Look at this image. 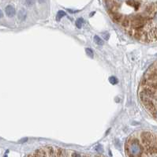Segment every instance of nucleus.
Segmentation results:
<instances>
[{"label":"nucleus","mask_w":157,"mask_h":157,"mask_svg":"<svg viewBox=\"0 0 157 157\" xmlns=\"http://www.w3.org/2000/svg\"><path fill=\"white\" fill-rule=\"evenodd\" d=\"M94 14H95V12H92V13L90 14V17H92V15H94Z\"/></svg>","instance_id":"nucleus-13"},{"label":"nucleus","mask_w":157,"mask_h":157,"mask_svg":"<svg viewBox=\"0 0 157 157\" xmlns=\"http://www.w3.org/2000/svg\"><path fill=\"white\" fill-rule=\"evenodd\" d=\"M85 52L86 54L88 55V56H89V57L91 58H93V51H92V50L91 49V48H85Z\"/></svg>","instance_id":"nucleus-8"},{"label":"nucleus","mask_w":157,"mask_h":157,"mask_svg":"<svg viewBox=\"0 0 157 157\" xmlns=\"http://www.w3.org/2000/svg\"><path fill=\"white\" fill-rule=\"evenodd\" d=\"M4 157H7V156H6H6H4Z\"/></svg>","instance_id":"nucleus-14"},{"label":"nucleus","mask_w":157,"mask_h":157,"mask_svg":"<svg viewBox=\"0 0 157 157\" xmlns=\"http://www.w3.org/2000/svg\"><path fill=\"white\" fill-rule=\"evenodd\" d=\"M26 17V12L24 9H21L18 11V18L20 21H24Z\"/></svg>","instance_id":"nucleus-3"},{"label":"nucleus","mask_w":157,"mask_h":157,"mask_svg":"<svg viewBox=\"0 0 157 157\" xmlns=\"http://www.w3.org/2000/svg\"><path fill=\"white\" fill-rule=\"evenodd\" d=\"M83 24H84L83 18H79L77 21H76V26H77V28H78V29H81Z\"/></svg>","instance_id":"nucleus-5"},{"label":"nucleus","mask_w":157,"mask_h":157,"mask_svg":"<svg viewBox=\"0 0 157 157\" xmlns=\"http://www.w3.org/2000/svg\"><path fill=\"white\" fill-rule=\"evenodd\" d=\"M125 148L130 157H140L142 154V147L140 144L139 140L134 137H131L127 140Z\"/></svg>","instance_id":"nucleus-1"},{"label":"nucleus","mask_w":157,"mask_h":157,"mask_svg":"<svg viewBox=\"0 0 157 157\" xmlns=\"http://www.w3.org/2000/svg\"><path fill=\"white\" fill-rule=\"evenodd\" d=\"M5 13L9 18H13L16 14V10L13 6L8 5L5 8Z\"/></svg>","instance_id":"nucleus-2"},{"label":"nucleus","mask_w":157,"mask_h":157,"mask_svg":"<svg viewBox=\"0 0 157 157\" xmlns=\"http://www.w3.org/2000/svg\"><path fill=\"white\" fill-rule=\"evenodd\" d=\"M25 4H27V6H30L31 5H33V4H34V3H35V2H34V1H25Z\"/></svg>","instance_id":"nucleus-11"},{"label":"nucleus","mask_w":157,"mask_h":157,"mask_svg":"<svg viewBox=\"0 0 157 157\" xmlns=\"http://www.w3.org/2000/svg\"><path fill=\"white\" fill-rule=\"evenodd\" d=\"M109 81H110V83L111 84H118V80L115 77H114V76H112V77L109 78Z\"/></svg>","instance_id":"nucleus-7"},{"label":"nucleus","mask_w":157,"mask_h":157,"mask_svg":"<svg viewBox=\"0 0 157 157\" xmlns=\"http://www.w3.org/2000/svg\"><path fill=\"white\" fill-rule=\"evenodd\" d=\"M94 42L97 44V45H103V39L100 38L98 36H95L94 37Z\"/></svg>","instance_id":"nucleus-6"},{"label":"nucleus","mask_w":157,"mask_h":157,"mask_svg":"<svg viewBox=\"0 0 157 157\" xmlns=\"http://www.w3.org/2000/svg\"><path fill=\"white\" fill-rule=\"evenodd\" d=\"M153 116H154V117L157 119V110L156 111V112H155V113L153 114Z\"/></svg>","instance_id":"nucleus-12"},{"label":"nucleus","mask_w":157,"mask_h":157,"mask_svg":"<svg viewBox=\"0 0 157 157\" xmlns=\"http://www.w3.org/2000/svg\"><path fill=\"white\" fill-rule=\"evenodd\" d=\"M102 35H103V38L105 39L106 40H107L108 39H109V37H110V36H109V33H103Z\"/></svg>","instance_id":"nucleus-10"},{"label":"nucleus","mask_w":157,"mask_h":157,"mask_svg":"<svg viewBox=\"0 0 157 157\" xmlns=\"http://www.w3.org/2000/svg\"><path fill=\"white\" fill-rule=\"evenodd\" d=\"M64 16H66V12L63 10H59L58 11L57 15H56V20H57V21H60Z\"/></svg>","instance_id":"nucleus-4"},{"label":"nucleus","mask_w":157,"mask_h":157,"mask_svg":"<svg viewBox=\"0 0 157 157\" xmlns=\"http://www.w3.org/2000/svg\"><path fill=\"white\" fill-rule=\"evenodd\" d=\"M96 151H98V152H103V146L101 145V144H99V145H97L96 147Z\"/></svg>","instance_id":"nucleus-9"}]
</instances>
